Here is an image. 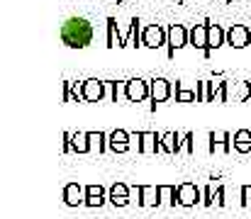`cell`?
<instances>
[{
    "label": "cell",
    "instance_id": "cell-29",
    "mask_svg": "<svg viewBox=\"0 0 251 219\" xmlns=\"http://www.w3.org/2000/svg\"><path fill=\"white\" fill-rule=\"evenodd\" d=\"M212 195H215V190H212V185H207V188H202V205H205V207H212Z\"/></svg>",
    "mask_w": 251,
    "mask_h": 219
},
{
    "label": "cell",
    "instance_id": "cell-22",
    "mask_svg": "<svg viewBox=\"0 0 251 219\" xmlns=\"http://www.w3.org/2000/svg\"><path fill=\"white\" fill-rule=\"evenodd\" d=\"M139 17H132V22H129V47H142V32H139Z\"/></svg>",
    "mask_w": 251,
    "mask_h": 219
},
{
    "label": "cell",
    "instance_id": "cell-30",
    "mask_svg": "<svg viewBox=\"0 0 251 219\" xmlns=\"http://www.w3.org/2000/svg\"><path fill=\"white\" fill-rule=\"evenodd\" d=\"M242 205H244V207H251V185H244V188H242Z\"/></svg>",
    "mask_w": 251,
    "mask_h": 219
},
{
    "label": "cell",
    "instance_id": "cell-23",
    "mask_svg": "<svg viewBox=\"0 0 251 219\" xmlns=\"http://www.w3.org/2000/svg\"><path fill=\"white\" fill-rule=\"evenodd\" d=\"M90 137V146H98V153H105L107 151V134L102 132H88Z\"/></svg>",
    "mask_w": 251,
    "mask_h": 219
},
{
    "label": "cell",
    "instance_id": "cell-1",
    "mask_svg": "<svg viewBox=\"0 0 251 219\" xmlns=\"http://www.w3.org/2000/svg\"><path fill=\"white\" fill-rule=\"evenodd\" d=\"M61 42L71 49H85L93 42V24L85 17H69L61 24Z\"/></svg>",
    "mask_w": 251,
    "mask_h": 219
},
{
    "label": "cell",
    "instance_id": "cell-9",
    "mask_svg": "<svg viewBox=\"0 0 251 219\" xmlns=\"http://www.w3.org/2000/svg\"><path fill=\"white\" fill-rule=\"evenodd\" d=\"M137 202L142 207H159L161 205V195H159V185H139L137 188Z\"/></svg>",
    "mask_w": 251,
    "mask_h": 219
},
{
    "label": "cell",
    "instance_id": "cell-10",
    "mask_svg": "<svg viewBox=\"0 0 251 219\" xmlns=\"http://www.w3.org/2000/svg\"><path fill=\"white\" fill-rule=\"evenodd\" d=\"M129 144H132V139H129V132H125V129H115L107 137V148L112 153H125L129 148Z\"/></svg>",
    "mask_w": 251,
    "mask_h": 219
},
{
    "label": "cell",
    "instance_id": "cell-28",
    "mask_svg": "<svg viewBox=\"0 0 251 219\" xmlns=\"http://www.w3.org/2000/svg\"><path fill=\"white\" fill-rule=\"evenodd\" d=\"M212 205H217V207H225V205H227V200H225V188H222V185L215 190V195H212Z\"/></svg>",
    "mask_w": 251,
    "mask_h": 219
},
{
    "label": "cell",
    "instance_id": "cell-2",
    "mask_svg": "<svg viewBox=\"0 0 251 219\" xmlns=\"http://www.w3.org/2000/svg\"><path fill=\"white\" fill-rule=\"evenodd\" d=\"M125 97L127 102H144L147 97H151V83L142 80V78H132L125 83Z\"/></svg>",
    "mask_w": 251,
    "mask_h": 219
},
{
    "label": "cell",
    "instance_id": "cell-18",
    "mask_svg": "<svg viewBox=\"0 0 251 219\" xmlns=\"http://www.w3.org/2000/svg\"><path fill=\"white\" fill-rule=\"evenodd\" d=\"M71 146H74L76 153H88L90 151V137H88V132H76L71 137Z\"/></svg>",
    "mask_w": 251,
    "mask_h": 219
},
{
    "label": "cell",
    "instance_id": "cell-14",
    "mask_svg": "<svg viewBox=\"0 0 251 219\" xmlns=\"http://www.w3.org/2000/svg\"><path fill=\"white\" fill-rule=\"evenodd\" d=\"M161 151H166V153H180L183 151V134H178V132L161 134Z\"/></svg>",
    "mask_w": 251,
    "mask_h": 219
},
{
    "label": "cell",
    "instance_id": "cell-11",
    "mask_svg": "<svg viewBox=\"0 0 251 219\" xmlns=\"http://www.w3.org/2000/svg\"><path fill=\"white\" fill-rule=\"evenodd\" d=\"M64 202L69 207H78V205H85V188H81L78 183H69L64 188Z\"/></svg>",
    "mask_w": 251,
    "mask_h": 219
},
{
    "label": "cell",
    "instance_id": "cell-19",
    "mask_svg": "<svg viewBox=\"0 0 251 219\" xmlns=\"http://www.w3.org/2000/svg\"><path fill=\"white\" fill-rule=\"evenodd\" d=\"M159 195H161V205L164 202L171 207L178 205V188L176 185H159Z\"/></svg>",
    "mask_w": 251,
    "mask_h": 219
},
{
    "label": "cell",
    "instance_id": "cell-24",
    "mask_svg": "<svg viewBox=\"0 0 251 219\" xmlns=\"http://www.w3.org/2000/svg\"><path fill=\"white\" fill-rule=\"evenodd\" d=\"M220 95V83H205V102H215Z\"/></svg>",
    "mask_w": 251,
    "mask_h": 219
},
{
    "label": "cell",
    "instance_id": "cell-20",
    "mask_svg": "<svg viewBox=\"0 0 251 219\" xmlns=\"http://www.w3.org/2000/svg\"><path fill=\"white\" fill-rule=\"evenodd\" d=\"M198 100V90H190L180 83H176V102H195Z\"/></svg>",
    "mask_w": 251,
    "mask_h": 219
},
{
    "label": "cell",
    "instance_id": "cell-27",
    "mask_svg": "<svg viewBox=\"0 0 251 219\" xmlns=\"http://www.w3.org/2000/svg\"><path fill=\"white\" fill-rule=\"evenodd\" d=\"M85 197H105V190L100 185H85Z\"/></svg>",
    "mask_w": 251,
    "mask_h": 219
},
{
    "label": "cell",
    "instance_id": "cell-7",
    "mask_svg": "<svg viewBox=\"0 0 251 219\" xmlns=\"http://www.w3.org/2000/svg\"><path fill=\"white\" fill-rule=\"evenodd\" d=\"M227 44L232 49H244V47H251V29L244 27V24H232L227 29Z\"/></svg>",
    "mask_w": 251,
    "mask_h": 219
},
{
    "label": "cell",
    "instance_id": "cell-21",
    "mask_svg": "<svg viewBox=\"0 0 251 219\" xmlns=\"http://www.w3.org/2000/svg\"><path fill=\"white\" fill-rule=\"evenodd\" d=\"M120 32H117V20L107 17V47H120Z\"/></svg>",
    "mask_w": 251,
    "mask_h": 219
},
{
    "label": "cell",
    "instance_id": "cell-36",
    "mask_svg": "<svg viewBox=\"0 0 251 219\" xmlns=\"http://www.w3.org/2000/svg\"><path fill=\"white\" fill-rule=\"evenodd\" d=\"M229 2H232V0H227V5H229Z\"/></svg>",
    "mask_w": 251,
    "mask_h": 219
},
{
    "label": "cell",
    "instance_id": "cell-25",
    "mask_svg": "<svg viewBox=\"0 0 251 219\" xmlns=\"http://www.w3.org/2000/svg\"><path fill=\"white\" fill-rule=\"evenodd\" d=\"M112 197H129V188L125 185V183H115L112 188H110V200Z\"/></svg>",
    "mask_w": 251,
    "mask_h": 219
},
{
    "label": "cell",
    "instance_id": "cell-15",
    "mask_svg": "<svg viewBox=\"0 0 251 219\" xmlns=\"http://www.w3.org/2000/svg\"><path fill=\"white\" fill-rule=\"evenodd\" d=\"M229 142H232V137H229L227 132H210V146H207V151L215 153V151L220 148V151L229 153V148H232Z\"/></svg>",
    "mask_w": 251,
    "mask_h": 219
},
{
    "label": "cell",
    "instance_id": "cell-31",
    "mask_svg": "<svg viewBox=\"0 0 251 219\" xmlns=\"http://www.w3.org/2000/svg\"><path fill=\"white\" fill-rule=\"evenodd\" d=\"M85 205L88 207H102L105 205V197H85Z\"/></svg>",
    "mask_w": 251,
    "mask_h": 219
},
{
    "label": "cell",
    "instance_id": "cell-5",
    "mask_svg": "<svg viewBox=\"0 0 251 219\" xmlns=\"http://www.w3.org/2000/svg\"><path fill=\"white\" fill-rule=\"evenodd\" d=\"M188 44H190V29H185L183 24H171L168 27V59H173L176 51Z\"/></svg>",
    "mask_w": 251,
    "mask_h": 219
},
{
    "label": "cell",
    "instance_id": "cell-3",
    "mask_svg": "<svg viewBox=\"0 0 251 219\" xmlns=\"http://www.w3.org/2000/svg\"><path fill=\"white\" fill-rule=\"evenodd\" d=\"M164 44H168V29H164L161 24H147L142 29V47L159 49Z\"/></svg>",
    "mask_w": 251,
    "mask_h": 219
},
{
    "label": "cell",
    "instance_id": "cell-13",
    "mask_svg": "<svg viewBox=\"0 0 251 219\" xmlns=\"http://www.w3.org/2000/svg\"><path fill=\"white\" fill-rule=\"evenodd\" d=\"M222 44H227V29H222L220 24H210V39H207V54H205V59H210L212 49H220Z\"/></svg>",
    "mask_w": 251,
    "mask_h": 219
},
{
    "label": "cell",
    "instance_id": "cell-35",
    "mask_svg": "<svg viewBox=\"0 0 251 219\" xmlns=\"http://www.w3.org/2000/svg\"><path fill=\"white\" fill-rule=\"evenodd\" d=\"M178 2H180V5H183V0H178Z\"/></svg>",
    "mask_w": 251,
    "mask_h": 219
},
{
    "label": "cell",
    "instance_id": "cell-26",
    "mask_svg": "<svg viewBox=\"0 0 251 219\" xmlns=\"http://www.w3.org/2000/svg\"><path fill=\"white\" fill-rule=\"evenodd\" d=\"M193 139H195L193 132H185V134H183V151H185V153H195V142H193Z\"/></svg>",
    "mask_w": 251,
    "mask_h": 219
},
{
    "label": "cell",
    "instance_id": "cell-32",
    "mask_svg": "<svg viewBox=\"0 0 251 219\" xmlns=\"http://www.w3.org/2000/svg\"><path fill=\"white\" fill-rule=\"evenodd\" d=\"M71 137H74V134H69V132H64V148H61L64 153H69V151H74V146H71Z\"/></svg>",
    "mask_w": 251,
    "mask_h": 219
},
{
    "label": "cell",
    "instance_id": "cell-6",
    "mask_svg": "<svg viewBox=\"0 0 251 219\" xmlns=\"http://www.w3.org/2000/svg\"><path fill=\"white\" fill-rule=\"evenodd\" d=\"M178 205H180V207L202 205V190H200L195 183H180V185H178Z\"/></svg>",
    "mask_w": 251,
    "mask_h": 219
},
{
    "label": "cell",
    "instance_id": "cell-8",
    "mask_svg": "<svg viewBox=\"0 0 251 219\" xmlns=\"http://www.w3.org/2000/svg\"><path fill=\"white\" fill-rule=\"evenodd\" d=\"M171 93H173V88H171V83L166 78H154L151 80V110H156V105L166 102L171 97Z\"/></svg>",
    "mask_w": 251,
    "mask_h": 219
},
{
    "label": "cell",
    "instance_id": "cell-4",
    "mask_svg": "<svg viewBox=\"0 0 251 219\" xmlns=\"http://www.w3.org/2000/svg\"><path fill=\"white\" fill-rule=\"evenodd\" d=\"M81 95L83 102H100L107 95V80H98V78H88L81 83Z\"/></svg>",
    "mask_w": 251,
    "mask_h": 219
},
{
    "label": "cell",
    "instance_id": "cell-33",
    "mask_svg": "<svg viewBox=\"0 0 251 219\" xmlns=\"http://www.w3.org/2000/svg\"><path fill=\"white\" fill-rule=\"evenodd\" d=\"M110 202H112V205H115V207H127V205H129V202H132V200H129V197H112V200H110Z\"/></svg>",
    "mask_w": 251,
    "mask_h": 219
},
{
    "label": "cell",
    "instance_id": "cell-17",
    "mask_svg": "<svg viewBox=\"0 0 251 219\" xmlns=\"http://www.w3.org/2000/svg\"><path fill=\"white\" fill-rule=\"evenodd\" d=\"M234 151H239V153H251V132L249 129H239L237 134H234Z\"/></svg>",
    "mask_w": 251,
    "mask_h": 219
},
{
    "label": "cell",
    "instance_id": "cell-16",
    "mask_svg": "<svg viewBox=\"0 0 251 219\" xmlns=\"http://www.w3.org/2000/svg\"><path fill=\"white\" fill-rule=\"evenodd\" d=\"M139 151L142 153H156V151H161V134H156V132H142Z\"/></svg>",
    "mask_w": 251,
    "mask_h": 219
},
{
    "label": "cell",
    "instance_id": "cell-12",
    "mask_svg": "<svg viewBox=\"0 0 251 219\" xmlns=\"http://www.w3.org/2000/svg\"><path fill=\"white\" fill-rule=\"evenodd\" d=\"M207 39H210V24H195L190 29V47L202 49L207 54Z\"/></svg>",
    "mask_w": 251,
    "mask_h": 219
},
{
    "label": "cell",
    "instance_id": "cell-34",
    "mask_svg": "<svg viewBox=\"0 0 251 219\" xmlns=\"http://www.w3.org/2000/svg\"><path fill=\"white\" fill-rule=\"evenodd\" d=\"M117 5H122V0H117Z\"/></svg>",
    "mask_w": 251,
    "mask_h": 219
}]
</instances>
